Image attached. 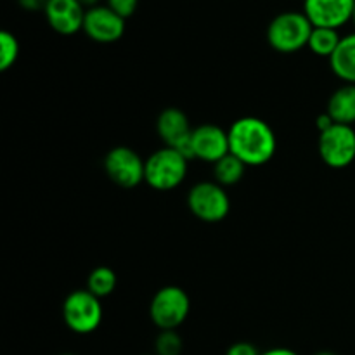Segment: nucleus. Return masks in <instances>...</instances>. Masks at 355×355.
I'll return each instance as SVG.
<instances>
[{
    "mask_svg": "<svg viewBox=\"0 0 355 355\" xmlns=\"http://www.w3.org/2000/svg\"><path fill=\"white\" fill-rule=\"evenodd\" d=\"M329 66L340 80L355 85V33L342 38L335 54L329 58Z\"/></svg>",
    "mask_w": 355,
    "mask_h": 355,
    "instance_id": "15",
    "label": "nucleus"
},
{
    "mask_svg": "<svg viewBox=\"0 0 355 355\" xmlns=\"http://www.w3.org/2000/svg\"><path fill=\"white\" fill-rule=\"evenodd\" d=\"M104 170L116 186L132 189L144 182L146 162L127 146L113 148L104 158Z\"/></svg>",
    "mask_w": 355,
    "mask_h": 355,
    "instance_id": "8",
    "label": "nucleus"
},
{
    "mask_svg": "<svg viewBox=\"0 0 355 355\" xmlns=\"http://www.w3.org/2000/svg\"><path fill=\"white\" fill-rule=\"evenodd\" d=\"M187 207L191 214L208 224L222 222L231 210V200L224 186L217 182H198L187 194Z\"/></svg>",
    "mask_w": 355,
    "mask_h": 355,
    "instance_id": "6",
    "label": "nucleus"
},
{
    "mask_svg": "<svg viewBox=\"0 0 355 355\" xmlns=\"http://www.w3.org/2000/svg\"><path fill=\"white\" fill-rule=\"evenodd\" d=\"M352 21H354V24H355V10H354V17H352Z\"/></svg>",
    "mask_w": 355,
    "mask_h": 355,
    "instance_id": "28",
    "label": "nucleus"
},
{
    "mask_svg": "<svg viewBox=\"0 0 355 355\" xmlns=\"http://www.w3.org/2000/svg\"><path fill=\"white\" fill-rule=\"evenodd\" d=\"M83 31L97 44H113L125 33V19L107 6H96L87 9Z\"/></svg>",
    "mask_w": 355,
    "mask_h": 355,
    "instance_id": "11",
    "label": "nucleus"
},
{
    "mask_svg": "<svg viewBox=\"0 0 355 355\" xmlns=\"http://www.w3.org/2000/svg\"><path fill=\"white\" fill-rule=\"evenodd\" d=\"M78 2L82 3L83 7H87V9H92V7L97 6V2H99V0H78Z\"/></svg>",
    "mask_w": 355,
    "mask_h": 355,
    "instance_id": "26",
    "label": "nucleus"
},
{
    "mask_svg": "<svg viewBox=\"0 0 355 355\" xmlns=\"http://www.w3.org/2000/svg\"><path fill=\"white\" fill-rule=\"evenodd\" d=\"M19 58V42L10 31L0 33V69L7 71Z\"/></svg>",
    "mask_w": 355,
    "mask_h": 355,
    "instance_id": "19",
    "label": "nucleus"
},
{
    "mask_svg": "<svg viewBox=\"0 0 355 355\" xmlns=\"http://www.w3.org/2000/svg\"><path fill=\"white\" fill-rule=\"evenodd\" d=\"M61 355H75V354H61Z\"/></svg>",
    "mask_w": 355,
    "mask_h": 355,
    "instance_id": "29",
    "label": "nucleus"
},
{
    "mask_svg": "<svg viewBox=\"0 0 355 355\" xmlns=\"http://www.w3.org/2000/svg\"><path fill=\"white\" fill-rule=\"evenodd\" d=\"M17 3H19L24 10L37 12V10H45L47 0H17Z\"/></svg>",
    "mask_w": 355,
    "mask_h": 355,
    "instance_id": "23",
    "label": "nucleus"
},
{
    "mask_svg": "<svg viewBox=\"0 0 355 355\" xmlns=\"http://www.w3.org/2000/svg\"><path fill=\"white\" fill-rule=\"evenodd\" d=\"M260 355H298L295 350L291 349H284V347H277V349H270V350H266L263 354Z\"/></svg>",
    "mask_w": 355,
    "mask_h": 355,
    "instance_id": "25",
    "label": "nucleus"
},
{
    "mask_svg": "<svg viewBox=\"0 0 355 355\" xmlns=\"http://www.w3.org/2000/svg\"><path fill=\"white\" fill-rule=\"evenodd\" d=\"M191 148H193L194 158L215 165L218 159H222L231 153L229 132L214 123L200 125L193 130Z\"/></svg>",
    "mask_w": 355,
    "mask_h": 355,
    "instance_id": "12",
    "label": "nucleus"
},
{
    "mask_svg": "<svg viewBox=\"0 0 355 355\" xmlns=\"http://www.w3.org/2000/svg\"><path fill=\"white\" fill-rule=\"evenodd\" d=\"M319 156L329 168L342 170L355 159V130L350 125L335 123L319 134Z\"/></svg>",
    "mask_w": 355,
    "mask_h": 355,
    "instance_id": "7",
    "label": "nucleus"
},
{
    "mask_svg": "<svg viewBox=\"0 0 355 355\" xmlns=\"http://www.w3.org/2000/svg\"><path fill=\"white\" fill-rule=\"evenodd\" d=\"M114 288H116V274H114V270L111 269V267H96V269L89 274L87 290L92 295H96L97 298L110 297L114 291Z\"/></svg>",
    "mask_w": 355,
    "mask_h": 355,
    "instance_id": "18",
    "label": "nucleus"
},
{
    "mask_svg": "<svg viewBox=\"0 0 355 355\" xmlns=\"http://www.w3.org/2000/svg\"><path fill=\"white\" fill-rule=\"evenodd\" d=\"M326 113L333 118L335 123L352 127V123H355V85L345 83L335 90L328 101Z\"/></svg>",
    "mask_w": 355,
    "mask_h": 355,
    "instance_id": "14",
    "label": "nucleus"
},
{
    "mask_svg": "<svg viewBox=\"0 0 355 355\" xmlns=\"http://www.w3.org/2000/svg\"><path fill=\"white\" fill-rule=\"evenodd\" d=\"M103 305L101 298L89 290H76L66 297L62 304V319L64 324L76 335L94 333L103 322Z\"/></svg>",
    "mask_w": 355,
    "mask_h": 355,
    "instance_id": "4",
    "label": "nucleus"
},
{
    "mask_svg": "<svg viewBox=\"0 0 355 355\" xmlns=\"http://www.w3.org/2000/svg\"><path fill=\"white\" fill-rule=\"evenodd\" d=\"M315 355H336V354H333V352H319V354H315Z\"/></svg>",
    "mask_w": 355,
    "mask_h": 355,
    "instance_id": "27",
    "label": "nucleus"
},
{
    "mask_svg": "<svg viewBox=\"0 0 355 355\" xmlns=\"http://www.w3.org/2000/svg\"><path fill=\"white\" fill-rule=\"evenodd\" d=\"M312 30L314 26L304 12H281L267 28V42L274 51L293 54L307 47Z\"/></svg>",
    "mask_w": 355,
    "mask_h": 355,
    "instance_id": "2",
    "label": "nucleus"
},
{
    "mask_svg": "<svg viewBox=\"0 0 355 355\" xmlns=\"http://www.w3.org/2000/svg\"><path fill=\"white\" fill-rule=\"evenodd\" d=\"M144 355H156V354H144Z\"/></svg>",
    "mask_w": 355,
    "mask_h": 355,
    "instance_id": "30",
    "label": "nucleus"
},
{
    "mask_svg": "<svg viewBox=\"0 0 355 355\" xmlns=\"http://www.w3.org/2000/svg\"><path fill=\"white\" fill-rule=\"evenodd\" d=\"M340 42H342V37L338 35V30H331V28H314L311 38H309L307 47L315 55L329 59L335 54L336 49H338Z\"/></svg>",
    "mask_w": 355,
    "mask_h": 355,
    "instance_id": "17",
    "label": "nucleus"
},
{
    "mask_svg": "<svg viewBox=\"0 0 355 355\" xmlns=\"http://www.w3.org/2000/svg\"><path fill=\"white\" fill-rule=\"evenodd\" d=\"M182 336L177 333V329H166V331H162L156 336V355H180L182 354Z\"/></svg>",
    "mask_w": 355,
    "mask_h": 355,
    "instance_id": "20",
    "label": "nucleus"
},
{
    "mask_svg": "<svg viewBox=\"0 0 355 355\" xmlns=\"http://www.w3.org/2000/svg\"><path fill=\"white\" fill-rule=\"evenodd\" d=\"M156 130L159 139L165 142L166 148L177 149L182 153L187 159H193V148H191V137L193 130L189 123V118L179 107H166L159 113L156 121Z\"/></svg>",
    "mask_w": 355,
    "mask_h": 355,
    "instance_id": "9",
    "label": "nucleus"
},
{
    "mask_svg": "<svg viewBox=\"0 0 355 355\" xmlns=\"http://www.w3.org/2000/svg\"><path fill=\"white\" fill-rule=\"evenodd\" d=\"M189 312V295L180 286H163L156 291L149 305V318L162 331L182 326Z\"/></svg>",
    "mask_w": 355,
    "mask_h": 355,
    "instance_id": "5",
    "label": "nucleus"
},
{
    "mask_svg": "<svg viewBox=\"0 0 355 355\" xmlns=\"http://www.w3.org/2000/svg\"><path fill=\"white\" fill-rule=\"evenodd\" d=\"M355 0H304V14L314 28L338 30L352 21Z\"/></svg>",
    "mask_w": 355,
    "mask_h": 355,
    "instance_id": "10",
    "label": "nucleus"
},
{
    "mask_svg": "<svg viewBox=\"0 0 355 355\" xmlns=\"http://www.w3.org/2000/svg\"><path fill=\"white\" fill-rule=\"evenodd\" d=\"M246 165L239 158H236L234 155L229 153L227 156H224L222 159H218L214 165V177L215 182L220 184V186H234L245 175Z\"/></svg>",
    "mask_w": 355,
    "mask_h": 355,
    "instance_id": "16",
    "label": "nucleus"
},
{
    "mask_svg": "<svg viewBox=\"0 0 355 355\" xmlns=\"http://www.w3.org/2000/svg\"><path fill=\"white\" fill-rule=\"evenodd\" d=\"M189 159L180 151L162 148L146 159L144 182L156 191H172L184 182Z\"/></svg>",
    "mask_w": 355,
    "mask_h": 355,
    "instance_id": "3",
    "label": "nucleus"
},
{
    "mask_svg": "<svg viewBox=\"0 0 355 355\" xmlns=\"http://www.w3.org/2000/svg\"><path fill=\"white\" fill-rule=\"evenodd\" d=\"M225 355H260L257 347L253 343L248 342H238L234 345L229 347V350L225 352Z\"/></svg>",
    "mask_w": 355,
    "mask_h": 355,
    "instance_id": "22",
    "label": "nucleus"
},
{
    "mask_svg": "<svg viewBox=\"0 0 355 355\" xmlns=\"http://www.w3.org/2000/svg\"><path fill=\"white\" fill-rule=\"evenodd\" d=\"M227 132L231 155L241 159L246 166L266 165L276 155L277 137L272 127L262 118H238Z\"/></svg>",
    "mask_w": 355,
    "mask_h": 355,
    "instance_id": "1",
    "label": "nucleus"
},
{
    "mask_svg": "<svg viewBox=\"0 0 355 355\" xmlns=\"http://www.w3.org/2000/svg\"><path fill=\"white\" fill-rule=\"evenodd\" d=\"M333 125H335V121H333V118L329 116L328 113L319 114L318 120H315V127H318L319 134H322V132H326V130H328V128H331Z\"/></svg>",
    "mask_w": 355,
    "mask_h": 355,
    "instance_id": "24",
    "label": "nucleus"
},
{
    "mask_svg": "<svg viewBox=\"0 0 355 355\" xmlns=\"http://www.w3.org/2000/svg\"><path fill=\"white\" fill-rule=\"evenodd\" d=\"M44 12L55 33L75 35L83 30L87 10L78 0H47Z\"/></svg>",
    "mask_w": 355,
    "mask_h": 355,
    "instance_id": "13",
    "label": "nucleus"
},
{
    "mask_svg": "<svg viewBox=\"0 0 355 355\" xmlns=\"http://www.w3.org/2000/svg\"><path fill=\"white\" fill-rule=\"evenodd\" d=\"M139 0H107V7L121 16L123 19L130 17L137 10Z\"/></svg>",
    "mask_w": 355,
    "mask_h": 355,
    "instance_id": "21",
    "label": "nucleus"
}]
</instances>
